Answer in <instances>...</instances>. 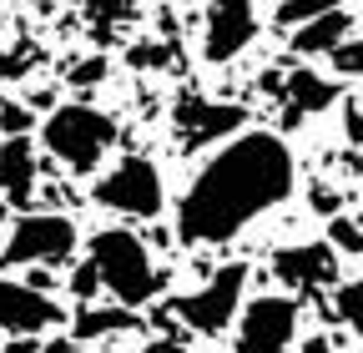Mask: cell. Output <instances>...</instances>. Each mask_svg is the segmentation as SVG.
<instances>
[{
    "label": "cell",
    "instance_id": "cell-20",
    "mask_svg": "<svg viewBox=\"0 0 363 353\" xmlns=\"http://www.w3.org/2000/svg\"><path fill=\"white\" fill-rule=\"evenodd\" d=\"M323 242H328L333 252H353V257H363V228L353 223V217H333Z\"/></svg>",
    "mask_w": 363,
    "mask_h": 353
},
{
    "label": "cell",
    "instance_id": "cell-12",
    "mask_svg": "<svg viewBox=\"0 0 363 353\" xmlns=\"http://www.w3.org/2000/svg\"><path fill=\"white\" fill-rule=\"evenodd\" d=\"M35 176H40V162H35L30 137H6V142H0V192H6L11 207H21V212L30 207Z\"/></svg>",
    "mask_w": 363,
    "mask_h": 353
},
{
    "label": "cell",
    "instance_id": "cell-22",
    "mask_svg": "<svg viewBox=\"0 0 363 353\" xmlns=\"http://www.w3.org/2000/svg\"><path fill=\"white\" fill-rule=\"evenodd\" d=\"M328 56H333V71L338 76H363V35L358 40H338Z\"/></svg>",
    "mask_w": 363,
    "mask_h": 353
},
{
    "label": "cell",
    "instance_id": "cell-17",
    "mask_svg": "<svg viewBox=\"0 0 363 353\" xmlns=\"http://www.w3.org/2000/svg\"><path fill=\"white\" fill-rule=\"evenodd\" d=\"M86 11H91L96 35H111V26H121V21L136 16V0H86Z\"/></svg>",
    "mask_w": 363,
    "mask_h": 353
},
{
    "label": "cell",
    "instance_id": "cell-11",
    "mask_svg": "<svg viewBox=\"0 0 363 353\" xmlns=\"http://www.w3.org/2000/svg\"><path fill=\"white\" fill-rule=\"evenodd\" d=\"M66 313H61V303L51 293H35L26 283H11V278H0V333H45V328H56Z\"/></svg>",
    "mask_w": 363,
    "mask_h": 353
},
{
    "label": "cell",
    "instance_id": "cell-9",
    "mask_svg": "<svg viewBox=\"0 0 363 353\" xmlns=\"http://www.w3.org/2000/svg\"><path fill=\"white\" fill-rule=\"evenodd\" d=\"M257 40V6L252 0H212L202 21V56L212 66L238 61Z\"/></svg>",
    "mask_w": 363,
    "mask_h": 353
},
{
    "label": "cell",
    "instance_id": "cell-5",
    "mask_svg": "<svg viewBox=\"0 0 363 353\" xmlns=\"http://www.w3.org/2000/svg\"><path fill=\"white\" fill-rule=\"evenodd\" d=\"M91 202H96V207H111V212H121V217H157L162 202H167L162 172H157L147 157H121L106 176H96Z\"/></svg>",
    "mask_w": 363,
    "mask_h": 353
},
{
    "label": "cell",
    "instance_id": "cell-29",
    "mask_svg": "<svg viewBox=\"0 0 363 353\" xmlns=\"http://www.w3.org/2000/svg\"><path fill=\"white\" fill-rule=\"evenodd\" d=\"M40 353H71V343H66V338H56L51 348H40Z\"/></svg>",
    "mask_w": 363,
    "mask_h": 353
},
{
    "label": "cell",
    "instance_id": "cell-14",
    "mask_svg": "<svg viewBox=\"0 0 363 353\" xmlns=\"http://www.w3.org/2000/svg\"><path fill=\"white\" fill-rule=\"evenodd\" d=\"M348 11L338 6V11H323V16H313V21H303V26H293V40L288 46L298 51V56H328L338 40H348Z\"/></svg>",
    "mask_w": 363,
    "mask_h": 353
},
{
    "label": "cell",
    "instance_id": "cell-18",
    "mask_svg": "<svg viewBox=\"0 0 363 353\" xmlns=\"http://www.w3.org/2000/svg\"><path fill=\"white\" fill-rule=\"evenodd\" d=\"M333 313L363 338V278H353V283H343L338 288V303H333Z\"/></svg>",
    "mask_w": 363,
    "mask_h": 353
},
{
    "label": "cell",
    "instance_id": "cell-10",
    "mask_svg": "<svg viewBox=\"0 0 363 353\" xmlns=\"http://www.w3.org/2000/svg\"><path fill=\"white\" fill-rule=\"evenodd\" d=\"M272 273L293 293H318V288L338 283V252L328 242H293V247L272 252Z\"/></svg>",
    "mask_w": 363,
    "mask_h": 353
},
{
    "label": "cell",
    "instance_id": "cell-7",
    "mask_svg": "<svg viewBox=\"0 0 363 353\" xmlns=\"http://www.w3.org/2000/svg\"><path fill=\"white\" fill-rule=\"evenodd\" d=\"M247 121V106L238 101H207V96H182L172 106V131L182 152H202L212 142H233Z\"/></svg>",
    "mask_w": 363,
    "mask_h": 353
},
{
    "label": "cell",
    "instance_id": "cell-1",
    "mask_svg": "<svg viewBox=\"0 0 363 353\" xmlns=\"http://www.w3.org/2000/svg\"><path fill=\"white\" fill-rule=\"evenodd\" d=\"M298 167L283 137L272 131H238L177 202V237L182 242H227L247 223L293 197Z\"/></svg>",
    "mask_w": 363,
    "mask_h": 353
},
{
    "label": "cell",
    "instance_id": "cell-6",
    "mask_svg": "<svg viewBox=\"0 0 363 353\" xmlns=\"http://www.w3.org/2000/svg\"><path fill=\"white\" fill-rule=\"evenodd\" d=\"M242 288H247V262H222L197 293L177 298V318L197 333H222L242 308Z\"/></svg>",
    "mask_w": 363,
    "mask_h": 353
},
{
    "label": "cell",
    "instance_id": "cell-21",
    "mask_svg": "<svg viewBox=\"0 0 363 353\" xmlns=\"http://www.w3.org/2000/svg\"><path fill=\"white\" fill-rule=\"evenodd\" d=\"M106 71H111L106 56H86V61H71V66H66V81L81 86V91H91V86H101V81H106Z\"/></svg>",
    "mask_w": 363,
    "mask_h": 353
},
{
    "label": "cell",
    "instance_id": "cell-19",
    "mask_svg": "<svg viewBox=\"0 0 363 353\" xmlns=\"http://www.w3.org/2000/svg\"><path fill=\"white\" fill-rule=\"evenodd\" d=\"M343 0H283L278 6V26H303V21H313V16H323V11H338Z\"/></svg>",
    "mask_w": 363,
    "mask_h": 353
},
{
    "label": "cell",
    "instance_id": "cell-25",
    "mask_svg": "<svg viewBox=\"0 0 363 353\" xmlns=\"http://www.w3.org/2000/svg\"><path fill=\"white\" fill-rule=\"evenodd\" d=\"M313 207L323 212V217H338V192H328V187H313Z\"/></svg>",
    "mask_w": 363,
    "mask_h": 353
},
{
    "label": "cell",
    "instance_id": "cell-16",
    "mask_svg": "<svg viewBox=\"0 0 363 353\" xmlns=\"http://www.w3.org/2000/svg\"><path fill=\"white\" fill-rule=\"evenodd\" d=\"M167 61H172V40L142 35V40H131V46H126V66L131 71H162Z\"/></svg>",
    "mask_w": 363,
    "mask_h": 353
},
{
    "label": "cell",
    "instance_id": "cell-27",
    "mask_svg": "<svg viewBox=\"0 0 363 353\" xmlns=\"http://www.w3.org/2000/svg\"><path fill=\"white\" fill-rule=\"evenodd\" d=\"M21 71H26V61H21V56H11V51H0V81H16Z\"/></svg>",
    "mask_w": 363,
    "mask_h": 353
},
{
    "label": "cell",
    "instance_id": "cell-13",
    "mask_svg": "<svg viewBox=\"0 0 363 353\" xmlns=\"http://www.w3.org/2000/svg\"><path fill=\"white\" fill-rule=\"evenodd\" d=\"M283 96H288V121L283 126H298L303 116H318L338 101V81L318 76L313 66H298L293 76H283Z\"/></svg>",
    "mask_w": 363,
    "mask_h": 353
},
{
    "label": "cell",
    "instance_id": "cell-4",
    "mask_svg": "<svg viewBox=\"0 0 363 353\" xmlns=\"http://www.w3.org/2000/svg\"><path fill=\"white\" fill-rule=\"evenodd\" d=\"M76 252V223L61 212H26L6 237V268H61Z\"/></svg>",
    "mask_w": 363,
    "mask_h": 353
},
{
    "label": "cell",
    "instance_id": "cell-23",
    "mask_svg": "<svg viewBox=\"0 0 363 353\" xmlns=\"http://www.w3.org/2000/svg\"><path fill=\"white\" fill-rule=\"evenodd\" d=\"M30 111L26 106H16V101H6V106H0V131H6V137H30Z\"/></svg>",
    "mask_w": 363,
    "mask_h": 353
},
{
    "label": "cell",
    "instance_id": "cell-3",
    "mask_svg": "<svg viewBox=\"0 0 363 353\" xmlns=\"http://www.w3.org/2000/svg\"><path fill=\"white\" fill-rule=\"evenodd\" d=\"M91 268H96V283L116 298V308H142L162 293V278L152 273V252L131 228H101L91 237Z\"/></svg>",
    "mask_w": 363,
    "mask_h": 353
},
{
    "label": "cell",
    "instance_id": "cell-26",
    "mask_svg": "<svg viewBox=\"0 0 363 353\" xmlns=\"http://www.w3.org/2000/svg\"><path fill=\"white\" fill-rule=\"evenodd\" d=\"M343 137H348L353 147H363V111H348V116H343Z\"/></svg>",
    "mask_w": 363,
    "mask_h": 353
},
{
    "label": "cell",
    "instance_id": "cell-24",
    "mask_svg": "<svg viewBox=\"0 0 363 353\" xmlns=\"http://www.w3.org/2000/svg\"><path fill=\"white\" fill-rule=\"evenodd\" d=\"M71 293H76L81 303H91V298L101 293V283H96V268H91V262H81V268L71 273Z\"/></svg>",
    "mask_w": 363,
    "mask_h": 353
},
{
    "label": "cell",
    "instance_id": "cell-28",
    "mask_svg": "<svg viewBox=\"0 0 363 353\" xmlns=\"http://www.w3.org/2000/svg\"><path fill=\"white\" fill-rule=\"evenodd\" d=\"M298 353H333V343H328V338H308Z\"/></svg>",
    "mask_w": 363,
    "mask_h": 353
},
{
    "label": "cell",
    "instance_id": "cell-15",
    "mask_svg": "<svg viewBox=\"0 0 363 353\" xmlns=\"http://www.w3.org/2000/svg\"><path fill=\"white\" fill-rule=\"evenodd\" d=\"M126 328H136V313L131 308H81V318H76V338L81 343H91V338H106V333H126Z\"/></svg>",
    "mask_w": 363,
    "mask_h": 353
},
{
    "label": "cell",
    "instance_id": "cell-8",
    "mask_svg": "<svg viewBox=\"0 0 363 353\" xmlns=\"http://www.w3.org/2000/svg\"><path fill=\"white\" fill-rule=\"evenodd\" d=\"M298 338V303L293 298H252L238 318V353H288Z\"/></svg>",
    "mask_w": 363,
    "mask_h": 353
},
{
    "label": "cell",
    "instance_id": "cell-2",
    "mask_svg": "<svg viewBox=\"0 0 363 353\" xmlns=\"http://www.w3.org/2000/svg\"><path fill=\"white\" fill-rule=\"evenodd\" d=\"M121 137V126L116 116H106L101 106H91V101H71V106H51L40 121V142L45 152H51L66 172H96L101 157L116 147Z\"/></svg>",
    "mask_w": 363,
    "mask_h": 353
}]
</instances>
